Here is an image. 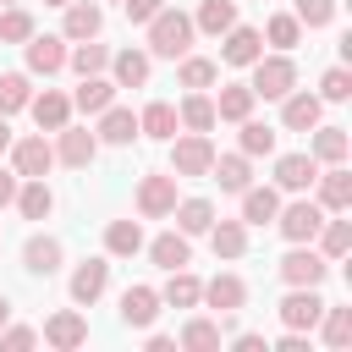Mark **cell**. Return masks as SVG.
<instances>
[{
	"label": "cell",
	"mask_w": 352,
	"mask_h": 352,
	"mask_svg": "<svg viewBox=\"0 0 352 352\" xmlns=\"http://www.w3.org/2000/svg\"><path fill=\"white\" fill-rule=\"evenodd\" d=\"M121 6H126V22H148V16H154L165 0H121Z\"/></svg>",
	"instance_id": "obj_50"
},
{
	"label": "cell",
	"mask_w": 352,
	"mask_h": 352,
	"mask_svg": "<svg viewBox=\"0 0 352 352\" xmlns=\"http://www.w3.org/2000/svg\"><path fill=\"white\" fill-rule=\"evenodd\" d=\"M319 226H324V209H319L314 198H297V204L275 209V231H280L286 242H314Z\"/></svg>",
	"instance_id": "obj_5"
},
{
	"label": "cell",
	"mask_w": 352,
	"mask_h": 352,
	"mask_svg": "<svg viewBox=\"0 0 352 352\" xmlns=\"http://www.w3.org/2000/svg\"><path fill=\"white\" fill-rule=\"evenodd\" d=\"M231 22H236V0H204V6H198V16H192V33L220 38Z\"/></svg>",
	"instance_id": "obj_34"
},
{
	"label": "cell",
	"mask_w": 352,
	"mask_h": 352,
	"mask_svg": "<svg viewBox=\"0 0 352 352\" xmlns=\"http://www.w3.org/2000/svg\"><path fill=\"white\" fill-rule=\"evenodd\" d=\"M22 55H28V72H33V77H55V72L66 66V38H60V33H33V38L22 44Z\"/></svg>",
	"instance_id": "obj_8"
},
{
	"label": "cell",
	"mask_w": 352,
	"mask_h": 352,
	"mask_svg": "<svg viewBox=\"0 0 352 352\" xmlns=\"http://www.w3.org/2000/svg\"><path fill=\"white\" fill-rule=\"evenodd\" d=\"M242 132H236V148L248 154V160H258V154H275V126H264V121H236Z\"/></svg>",
	"instance_id": "obj_39"
},
{
	"label": "cell",
	"mask_w": 352,
	"mask_h": 352,
	"mask_svg": "<svg viewBox=\"0 0 352 352\" xmlns=\"http://www.w3.org/2000/svg\"><path fill=\"white\" fill-rule=\"evenodd\" d=\"M176 121H182L187 132H209V126H214V99H204V88H192V94L182 99Z\"/></svg>",
	"instance_id": "obj_38"
},
{
	"label": "cell",
	"mask_w": 352,
	"mask_h": 352,
	"mask_svg": "<svg viewBox=\"0 0 352 352\" xmlns=\"http://www.w3.org/2000/svg\"><path fill=\"white\" fill-rule=\"evenodd\" d=\"M275 270H280V280H286V286H319V280L330 275V258H324V253H314V242H292V253H286Z\"/></svg>",
	"instance_id": "obj_3"
},
{
	"label": "cell",
	"mask_w": 352,
	"mask_h": 352,
	"mask_svg": "<svg viewBox=\"0 0 352 352\" xmlns=\"http://www.w3.org/2000/svg\"><path fill=\"white\" fill-rule=\"evenodd\" d=\"M28 99H33L28 77H22V72H0V116H16V110H28Z\"/></svg>",
	"instance_id": "obj_41"
},
{
	"label": "cell",
	"mask_w": 352,
	"mask_h": 352,
	"mask_svg": "<svg viewBox=\"0 0 352 352\" xmlns=\"http://www.w3.org/2000/svg\"><path fill=\"white\" fill-rule=\"evenodd\" d=\"M253 99H286L292 88H297V60L280 50V55H258L253 60Z\"/></svg>",
	"instance_id": "obj_2"
},
{
	"label": "cell",
	"mask_w": 352,
	"mask_h": 352,
	"mask_svg": "<svg viewBox=\"0 0 352 352\" xmlns=\"http://www.w3.org/2000/svg\"><path fill=\"white\" fill-rule=\"evenodd\" d=\"M44 6H66V0H44Z\"/></svg>",
	"instance_id": "obj_56"
},
{
	"label": "cell",
	"mask_w": 352,
	"mask_h": 352,
	"mask_svg": "<svg viewBox=\"0 0 352 352\" xmlns=\"http://www.w3.org/2000/svg\"><path fill=\"white\" fill-rule=\"evenodd\" d=\"M346 148H352V143H346V126H314V148H308V154H314L319 165H341Z\"/></svg>",
	"instance_id": "obj_35"
},
{
	"label": "cell",
	"mask_w": 352,
	"mask_h": 352,
	"mask_svg": "<svg viewBox=\"0 0 352 352\" xmlns=\"http://www.w3.org/2000/svg\"><path fill=\"white\" fill-rule=\"evenodd\" d=\"M99 143H116V148H126L132 138H138V116L132 110H121V104H104L99 110V132H94Z\"/></svg>",
	"instance_id": "obj_23"
},
{
	"label": "cell",
	"mask_w": 352,
	"mask_h": 352,
	"mask_svg": "<svg viewBox=\"0 0 352 352\" xmlns=\"http://www.w3.org/2000/svg\"><path fill=\"white\" fill-rule=\"evenodd\" d=\"M302 28H330L336 22V0H297V11H292Z\"/></svg>",
	"instance_id": "obj_48"
},
{
	"label": "cell",
	"mask_w": 352,
	"mask_h": 352,
	"mask_svg": "<svg viewBox=\"0 0 352 352\" xmlns=\"http://www.w3.org/2000/svg\"><path fill=\"white\" fill-rule=\"evenodd\" d=\"M280 352H308V330H286L280 336Z\"/></svg>",
	"instance_id": "obj_52"
},
{
	"label": "cell",
	"mask_w": 352,
	"mask_h": 352,
	"mask_svg": "<svg viewBox=\"0 0 352 352\" xmlns=\"http://www.w3.org/2000/svg\"><path fill=\"white\" fill-rule=\"evenodd\" d=\"M104 286H110V264H104V258H82V264L72 270V302L94 308V302L104 297Z\"/></svg>",
	"instance_id": "obj_15"
},
{
	"label": "cell",
	"mask_w": 352,
	"mask_h": 352,
	"mask_svg": "<svg viewBox=\"0 0 352 352\" xmlns=\"http://www.w3.org/2000/svg\"><path fill=\"white\" fill-rule=\"evenodd\" d=\"M72 104H77V110H88V116H99L104 104H116V82H110L104 72H94V77H82V88L72 94Z\"/></svg>",
	"instance_id": "obj_32"
},
{
	"label": "cell",
	"mask_w": 352,
	"mask_h": 352,
	"mask_svg": "<svg viewBox=\"0 0 352 352\" xmlns=\"http://www.w3.org/2000/svg\"><path fill=\"white\" fill-rule=\"evenodd\" d=\"M264 38H270L275 50H297V38H302V22H297L292 11H275V16L264 22Z\"/></svg>",
	"instance_id": "obj_42"
},
{
	"label": "cell",
	"mask_w": 352,
	"mask_h": 352,
	"mask_svg": "<svg viewBox=\"0 0 352 352\" xmlns=\"http://www.w3.org/2000/svg\"><path fill=\"white\" fill-rule=\"evenodd\" d=\"M148 66H154L148 50H121V55H110V82L116 88H143L148 82Z\"/></svg>",
	"instance_id": "obj_20"
},
{
	"label": "cell",
	"mask_w": 352,
	"mask_h": 352,
	"mask_svg": "<svg viewBox=\"0 0 352 352\" xmlns=\"http://www.w3.org/2000/svg\"><path fill=\"white\" fill-rule=\"evenodd\" d=\"M104 253H110V258L143 253V226H138V220H110V226H104Z\"/></svg>",
	"instance_id": "obj_31"
},
{
	"label": "cell",
	"mask_w": 352,
	"mask_h": 352,
	"mask_svg": "<svg viewBox=\"0 0 352 352\" xmlns=\"http://www.w3.org/2000/svg\"><path fill=\"white\" fill-rule=\"evenodd\" d=\"M60 11H66V28H60V38H66V44H77V38H99L104 11H99L94 0H66Z\"/></svg>",
	"instance_id": "obj_16"
},
{
	"label": "cell",
	"mask_w": 352,
	"mask_h": 352,
	"mask_svg": "<svg viewBox=\"0 0 352 352\" xmlns=\"http://www.w3.org/2000/svg\"><path fill=\"white\" fill-rule=\"evenodd\" d=\"M170 214H176V231H182V236H204V231L214 226V204H209V198H176Z\"/></svg>",
	"instance_id": "obj_27"
},
{
	"label": "cell",
	"mask_w": 352,
	"mask_h": 352,
	"mask_svg": "<svg viewBox=\"0 0 352 352\" xmlns=\"http://www.w3.org/2000/svg\"><path fill=\"white\" fill-rule=\"evenodd\" d=\"M154 319H160V292H154V286H126V292H121V324L148 330Z\"/></svg>",
	"instance_id": "obj_18"
},
{
	"label": "cell",
	"mask_w": 352,
	"mask_h": 352,
	"mask_svg": "<svg viewBox=\"0 0 352 352\" xmlns=\"http://www.w3.org/2000/svg\"><path fill=\"white\" fill-rule=\"evenodd\" d=\"M16 187H22V176H16V170H6V165H0V209H6V204H11V198H16Z\"/></svg>",
	"instance_id": "obj_51"
},
{
	"label": "cell",
	"mask_w": 352,
	"mask_h": 352,
	"mask_svg": "<svg viewBox=\"0 0 352 352\" xmlns=\"http://www.w3.org/2000/svg\"><path fill=\"white\" fill-rule=\"evenodd\" d=\"M11 148V126H6V116H0V154Z\"/></svg>",
	"instance_id": "obj_54"
},
{
	"label": "cell",
	"mask_w": 352,
	"mask_h": 352,
	"mask_svg": "<svg viewBox=\"0 0 352 352\" xmlns=\"http://www.w3.org/2000/svg\"><path fill=\"white\" fill-rule=\"evenodd\" d=\"M66 66H72L77 77H94V72H104V66H110V50H104V44H94V38H77V50H66Z\"/></svg>",
	"instance_id": "obj_37"
},
{
	"label": "cell",
	"mask_w": 352,
	"mask_h": 352,
	"mask_svg": "<svg viewBox=\"0 0 352 352\" xmlns=\"http://www.w3.org/2000/svg\"><path fill=\"white\" fill-rule=\"evenodd\" d=\"M0 6H22V0H0Z\"/></svg>",
	"instance_id": "obj_57"
},
{
	"label": "cell",
	"mask_w": 352,
	"mask_h": 352,
	"mask_svg": "<svg viewBox=\"0 0 352 352\" xmlns=\"http://www.w3.org/2000/svg\"><path fill=\"white\" fill-rule=\"evenodd\" d=\"M176 104H165V99H154V104H143V116H138V138H154V143H170L176 138Z\"/></svg>",
	"instance_id": "obj_22"
},
{
	"label": "cell",
	"mask_w": 352,
	"mask_h": 352,
	"mask_svg": "<svg viewBox=\"0 0 352 352\" xmlns=\"http://www.w3.org/2000/svg\"><path fill=\"white\" fill-rule=\"evenodd\" d=\"M314 176H319V160L314 154H280L275 160V187L280 192H308Z\"/></svg>",
	"instance_id": "obj_17"
},
{
	"label": "cell",
	"mask_w": 352,
	"mask_h": 352,
	"mask_svg": "<svg viewBox=\"0 0 352 352\" xmlns=\"http://www.w3.org/2000/svg\"><path fill=\"white\" fill-rule=\"evenodd\" d=\"M143 28H148V55H160V60H182L192 50V16L176 6H160Z\"/></svg>",
	"instance_id": "obj_1"
},
{
	"label": "cell",
	"mask_w": 352,
	"mask_h": 352,
	"mask_svg": "<svg viewBox=\"0 0 352 352\" xmlns=\"http://www.w3.org/2000/svg\"><path fill=\"white\" fill-rule=\"evenodd\" d=\"M176 209V176H143L138 182V214L143 220H165Z\"/></svg>",
	"instance_id": "obj_9"
},
{
	"label": "cell",
	"mask_w": 352,
	"mask_h": 352,
	"mask_svg": "<svg viewBox=\"0 0 352 352\" xmlns=\"http://www.w3.org/2000/svg\"><path fill=\"white\" fill-rule=\"evenodd\" d=\"M319 99H324V104H341V99H352V72H346V66H330V72L319 77Z\"/></svg>",
	"instance_id": "obj_46"
},
{
	"label": "cell",
	"mask_w": 352,
	"mask_h": 352,
	"mask_svg": "<svg viewBox=\"0 0 352 352\" xmlns=\"http://www.w3.org/2000/svg\"><path fill=\"white\" fill-rule=\"evenodd\" d=\"M182 346H187V352H214V346H220V324H214V319H187Z\"/></svg>",
	"instance_id": "obj_44"
},
{
	"label": "cell",
	"mask_w": 352,
	"mask_h": 352,
	"mask_svg": "<svg viewBox=\"0 0 352 352\" xmlns=\"http://www.w3.org/2000/svg\"><path fill=\"white\" fill-rule=\"evenodd\" d=\"M44 341H50L55 352H77V346L88 341V319H82L77 308H60V314L44 319Z\"/></svg>",
	"instance_id": "obj_10"
},
{
	"label": "cell",
	"mask_w": 352,
	"mask_h": 352,
	"mask_svg": "<svg viewBox=\"0 0 352 352\" xmlns=\"http://www.w3.org/2000/svg\"><path fill=\"white\" fill-rule=\"evenodd\" d=\"M33 38V16L22 6H6L0 11V44H28Z\"/></svg>",
	"instance_id": "obj_45"
},
{
	"label": "cell",
	"mask_w": 352,
	"mask_h": 352,
	"mask_svg": "<svg viewBox=\"0 0 352 352\" xmlns=\"http://www.w3.org/2000/svg\"><path fill=\"white\" fill-rule=\"evenodd\" d=\"M236 352H270L264 336H236Z\"/></svg>",
	"instance_id": "obj_53"
},
{
	"label": "cell",
	"mask_w": 352,
	"mask_h": 352,
	"mask_svg": "<svg viewBox=\"0 0 352 352\" xmlns=\"http://www.w3.org/2000/svg\"><path fill=\"white\" fill-rule=\"evenodd\" d=\"M253 104H258V99H253V88H248V82H226V88H220V99H214V121H248V116H253Z\"/></svg>",
	"instance_id": "obj_30"
},
{
	"label": "cell",
	"mask_w": 352,
	"mask_h": 352,
	"mask_svg": "<svg viewBox=\"0 0 352 352\" xmlns=\"http://www.w3.org/2000/svg\"><path fill=\"white\" fill-rule=\"evenodd\" d=\"M209 176L220 182V192H242V187L253 182V165H248V154L236 148V154H214V165H209Z\"/></svg>",
	"instance_id": "obj_26"
},
{
	"label": "cell",
	"mask_w": 352,
	"mask_h": 352,
	"mask_svg": "<svg viewBox=\"0 0 352 352\" xmlns=\"http://www.w3.org/2000/svg\"><path fill=\"white\" fill-rule=\"evenodd\" d=\"M214 60H204V55H182V88H209L214 82Z\"/></svg>",
	"instance_id": "obj_47"
},
{
	"label": "cell",
	"mask_w": 352,
	"mask_h": 352,
	"mask_svg": "<svg viewBox=\"0 0 352 352\" xmlns=\"http://www.w3.org/2000/svg\"><path fill=\"white\" fill-rule=\"evenodd\" d=\"M50 165H55V148L44 143V132L11 143V170H16V176H50Z\"/></svg>",
	"instance_id": "obj_13"
},
{
	"label": "cell",
	"mask_w": 352,
	"mask_h": 352,
	"mask_svg": "<svg viewBox=\"0 0 352 352\" xmlns=\"http://www.w3.org/2000/svg\"><path fill=\"white\" fill-rule=\"evenodd\" d=\"M22 270H28V275H55V270H60V242L44 236V231L28 236V248H22Z\"/></svg>",
	"instance_id": "obj_29"
},
{
	"label": "cell",
	"mask_w": 352,
	"mask_h": 352,
	"mask_svg": "<svg viewBox=\"0 0 352 352\" xmlns=\"http://www.w3.org/2000/svg\"><path fill=\"white\" fill-rule=\"evenodd\" d=\"M11 204L22 209V220H50V214H55V192H50L44 176H22V187H16Z\"/></svg>",
	"instance_id": "obj_19"
},
{
	"label": "cell",
	"mask_w": 352,
	"mask_h": 352,
	"mask_svg": "<svg viewBox=\"0 0 352 352\" xmlns=\"http://www.w3.org/2000/svg\"><path fill=\"white\" fill-rule=\"evenodd\" d=\"M319 314H324L319 286H292V292L280 297V324H286V330H314Z\"/></svg>",
	"instance_id": "obj_6"
},
{
	"label": "cell",
	"mask_w": 352,
	"mask_h": 352,
	"mask_svg": "<svg viewBox=\"0 0 352 352\" xmlns=\"http://www.w3.org/2000/svg\"><path fill=\"white\" fill-rule=\"evenodd\" d=\"M204 302H209V308H220V314H236V308L248 302V286H242L236 275H214V280L204 286Z\"/></svg>",
	"instance_id": "obj_33"
},
{
	"label": "cell",
	"mask_w": 352,
	"mask_h": 352,
	"mask_svg": "<svg viewBox=\"0 0 352 352\" xmlns=\"http://www.w3.org/2000/svg\"><path fill=\"white\" fill-rule=\"evenodd\" d=\"M33 341H38V330H28V324H11V319L0 324V346H6V352H22V346H33Z\"/></svg>",
	"instance_id": "obj_49"
},
{
	"label": "cell",
	"mask_w": 352,
	"mask_h": 352,
	"mask_svg": "<svg viewBox=\"0 0 352 352\" xmlns=\"http://www.w3.org/2000/svg\"><path fill=\"white\" fill-rule=\"evenodd\" d=\"M346 248H352V220H324L319 226V253L324 258H346Z\"/></svg>",
	"instance_id": "obj_43"
},
{
	"label": "cell",
	"mask_w": 352,
	"mask_h": 352,
	"mask_svg": "<svg viewBox=\"0 0 352 352\" xmlns=\"http://www.w3.org/2000/svg\"><path fill=\"white\" fill-rule=\"evenodd\" d=\"M209 165H214V143L204 132L170 138V176H209Z\"/></svg>",
	"instance_id": "obj_4"
},
{
	"label": "cell",
	"mask_w": 352,
	"mask_h": 352,
	"mask_svg": "<svg viewBox=\"0 0 352 352\" xmlns=\"http://www.w3.org/2000/svg\"><path fill=\"white\" fill-rule=\"evenodd\" d=\"M170 280H165V292H160V302H170V308H198L204 302V280L182 264V270H165Z\"/></svg>",
	"instance_id": "obj_25"
},
{
	"label": "cell",
	"mask_w": 352,
	"mask_h": 352,
	"mask_svg": "<svg viewBox=\"0 0 352 352\" xmlns=\"http://www.w3.org/2000/svg\"><path fill=\"white\" fill-rule=\"evenodd\" d=\"M6 319H11V302H6V297H0V324H6Z\"/></svg>",
	"instance_id": "obj_55"
},
{
	"label": "cell",
	"mask_w": 352,
	"mask_h": 352,
	"mask_svg": "<svg viewBox=\"0 0 352 352\" xmlns=\"http://www.w3.org/2000/svg\"><path fill=\"white\" fill-rule=\"evenodd\" d=\"M314 182H319V209H324V214H346V209H352V170H346V165L319 170Z\"/></svg>",
	"instance_id": "obj_14"
},
{
	"label": "cell",
	"mask_w": 352,
	"mask_h": 352,
	"mask_svg": "<svg viewBox=\"0 0 352 352\" xmlns=\"http://www.w3.org/2000/svg\"><path fill=\"white\" fill-rule=\"evenodd\" d=\"M94 154H99V138H94L88 126H72V121H66V126L55 132V160H60V165L88 170V165H94Z\"/></svg>",
	"instance_id": "obj_7"
},
{
	"label": "cell",
	"mask_w": 352,
	"mask_h": 352,
	"mask_svg": "<svg viewBox=\"0 0 352 352\" xmlns=\"http://www.w3.org/2000/svg\"><path fill=\"white\" fill-rule=\"evenodd\" d=\"M236 198H242V226H270L275 209H280V192H275V187H253V182H248Z\"/></svg>",
	"instance_id": "obj_24"
},
{
	"label": "cell",
	"mask_w": 352,
	"mask_h": 352,
	"mask_svg": "<svg viewBox=\"0 0 352 352\" xmlns=\"http://www.w3.org/2000/svg\"><path fill=\"white\" fill-rule=\"evenodd\" d=\"M204 236H209L214 258H242V253H248V226H242V220H214Z\"/></svg>",
	"instance_id": "obj_28"
},
{
	"label": "cell",
	"mask_w": 352,
	"mask_h": 352,
	"mask_svg": "<svg viewBox=\"0 0 352 352\" xmlns=\"http://www.w3.org/2000/svg\"><path fill=\"white\" fill-rule=\"evenodd\" d=\"M28 110H33L38 132H60V126L72 121V99H66V94H55V88H44L38 99H28Z\"/></svg>",
	"instance_id": "obj_21"
},
{
	"label": "cell",
	"mask_w": 352,
	"mask_h": 352,
	"mask_svg": "<svg viewBox=\"0 0 352 352\" xmlns=\"http://www.w3.org/2000/svg\"><path fill=\"white\" fill-rule=\"evenodd\" d=\"M258 55H264V33L231 22V28H226V44H220V60H226V66H253Z\"/></svg>",
	"instance_id": "obj_11"
},
{
	"label": "cell",
	"mask_w": 352,
	"mask_h": 352,
	"mask_svg": "<svg viewBox=\"0 0 352 352\" xmlns=\"http://www.w3.org/2000/svg\"><path fill=\"white\" fill-rule=\"evenodd\" d=\"M319 330H324V346H352V308H330L324 302V314H319Z\"/></svg>",
	"instance_id": "obj_40"
},
{
	"label": "cell",
	"mask_w": 352,
	"mask_h": 352,
	"mask_svg": "<svg viewBox=\"0 0 352 352\" xmlns=\"http://www.w3.org/2000/svg\"><path fill=\"white\" fill-rule=\"evenodd\" d=\"M148 258H154L160 270H182V264L192 258V248H187V236H182V231H165V236H154V242H148Z\"/></svg>",
	"instance_id": "obj_36"
},
{
	"label": "cell",
	"mask_w": 352,
	"mask_h": 352,
	"mask_svg": "<svg viewBox=\"0 0 352 352\" xmlns=\"http://www.w3.org/2000/svg\"><path fill=\"white\" fill-rule=\"evenodd\" d=\"M319 116H324V99H319V94H297V88H292V94L280 99V126H286V132H314Z\"/></svg>",
	"instance_id": "obj_12"
}]
</instances>
